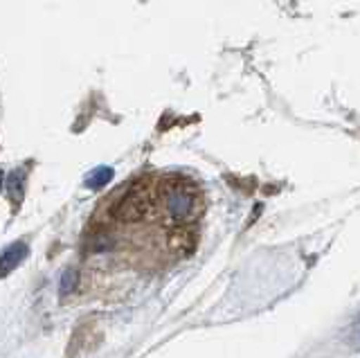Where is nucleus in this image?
<instances>
[{"instance_id":"f03ea898","label":"nucleus","mask_w":360,"mask_h":358,"mask_svg":"<svg viewBox=\"0 0 360 358\" xmlns=\"http://www.w3.org/2000/svg\"><path fill=\"white\" fill-rule=\"evenodd\" d=\"M144 207H146L144 194L140 189H131V192H127L117 200L112 215H115V219H120V221H138L144 215Z\"/></svg>"},{"instance_id":"39448f33","label":"nucleus","mask_w":360,"mask_h":358,"mask_svg":"<svg viewBox=\"0 0 360 358\" xmlns=\"http://www.w3.org/2000/svg\"><path fill=\"white\" fill-rule=\"evenodd\" d=\"M106 181H110V170H97L93 178H88V185L90 187H99V185H104Z\"/></svg>"},{"instance_id":"7ed1b4c3","label":"nucleus","mask_w":360,"mask_h":358,"mask_svg":"<svg viewBox=\"0 0 360 358\" xmlns=\"http://www.w3.org/2000/svg\"><path fill=\"white\" fill-rule=\"evenodd\" d=\"M25 257H27V245L22 241L11 243L9 248H5L0 252V277L9 275L22 260H25Z\"/></svg>"},{"instance_id":"20e7f679","label":"nucleus","mask_w":360,"mask_h":358,"mask_svg":"<svg viewBox=\"0 0 360 358\" xmlns=\"http://www.w3.org/2000/svg\"><path fill=\"white\" fill-rule=\"evenodd\" d=\"M77 271H68V273H63V277H61V295H65V293H70V290L77 286Z\"/></svg>"},{"instance_id":"f257e3e1","label":"nucleus","mask_w":360,"mask_h":358,"mask_svg":"<svg viewBox=\"0 0 360 358\" xmlns=\"http://www.w3.org/2000/svg\"><path fill=\"white\" fill-rule=\"evenodd\" d=\"M165 212L174 223H187L196 217L198 198L189 185H169L165 189Z\"/></svg>"}]
</instances>
